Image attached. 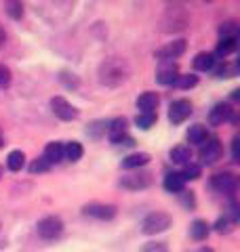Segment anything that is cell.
Wrapping results in <instances>:
<instances>
[{"label":"cell","mask_w":240,"mask_h":252,"mask_svg":"<svg viewBox=\"0 0 240 252\" xmlns=\"http://www.w3.org/2000/svg\"><path fill=\"white\" fill-rule=\"evenodd\" d=\"M131 76V67L126 59L120 57H110L99 65V82L110 89H116L122 82H126V78Z\"/></svg>","instance_id":"obj_1"},{"label":"cell","mask_w":240,"mask_h":252,"mask_svg":"<svg viewBox=\"0 0 240 252\" xmlns=\"http://www.w3.org/2000/svg\"><path fill=\"white\" fill-rule=\"evenodd\" d=\"M190 23V13L183 4H169L160 17V30L166 32V34H173V32H181L186 30Z\"/></svg>","instance_id":"obj_2"},{"label":"cell","mask_w":240,"mask_h":252,"mask_svg":"<svg viewBox=\"0 0 240 252\" xmlns=\"http://www.w3.org/2000/svg\"><path fill=\"white\" fill-rule=\"evenodd\" d=\"M171 223H173L171 215H166V212H162V210H156V212H152V215H148L146 219H143L141 231L146 235H156V233H162V231L169 229Z\"/></svg>","instance_id":"obj_3"},{"label":"cell","mask_w":240,"mask_h":252,"mask_svg":"<svg viewBox=\"0 0 240 252\" xmlns=\"http://www.w3.org/2000/svg\"><path fill=\"white\" fill-rule=\"evenodd\" d=\"M36 229L42 240H55V238H59L63 231V220L59 217H44L42 220H38Z\"/></svg>","instance_id":"obj_4"},{"label":"cell","mask_w":240,"mask_h":252,"mask_svg":"<svg viewBox=\"0 0 240 252\" xmlns=\"http://www.w3.org/2000/svg\"><path fill=\"white\" fill-rule=\"evenodd\" d=\"M108 137L112 143L116 145H133L135 141L126 135V120L124 118H116V120H112L108 124Z\"/></svg>","instance_id":"obj_5"},{"label":"cell","mask_w":240,"mask_h":252,"mask_svg":"<svg viewBox=\"0 0 240 252\" xmlns=\"http://www.w3.org/2000/svg\"><path fill=\"white\" fill-rule=\"evenodd\" d=\"M223 154V147H221V141L219 139H206L202 145H200V162L202 164H215L221 158Z\"/></svg>","instance_id":"obj_6"},{"label":"cell","mask_w":240,"mask_h":252,"mask_svg":"<svg viewBox=\"0 0 240 252\" xmlns=\"http://www.w3.org/2000/svg\"><path fill=\"white\" fill-rule=\"evenodd\" d=\"M120 185L124 189H131V191H137V189H146L152 185V175L146 170H137L131 172V175H124L120 179Z\"/></svg>","instance_id":"obj_7"},{"label":"cell","mask_w":240,"mask_h":252,"mask_svg":"<svg viewBox=\"0 0 240 252\" xmlns=\"http://www.w3.org/2000/svg\"><path fill=\"white\" fill-rule=\"evenodd\" d=\"M51 107H53V112H55V116H57L59 120L70 122V120H76L78 118V109L63 97H53L51 99Z\"/></svg>","instance_id":"obj_8"},{"label":"cell","mask_w":240,"mask_h":252,"mask_svg":"<svg viewBox=\"0 0 240 252\" xmlns=\"http://www.w3.org/2000/svg\"><path fill=\"white\" fill-rule=\"evenodd\" d=\"M82 212L86 217H93V219H99V220H110V219L116 217V206L93 202V204H86V206L82 208Z\"/></svg>","instance_id":"obj_9"},{"label":"cell","mask_w":240,"mask_h":252,"mask_svg":"<svg viewBox=\"0 0 240 252\" xmlns=\"http://www.w3.org/2000/svg\"><path fill=\"white\" fill-rule=\"evenodd\" d=\"M192 114V103L188 99H177V101H173L171 107H169V120L173 124H181V122H186L188 118Z\"/></svg>","instance_id":"obj_10"},{"label":"cell","mask_w":240,"mask_h":252,"mask_svg":"<svg viewBox=\"0 0 240 252\" xmlns=\"http://www.w3.org/2000/svg\"><path fill=\"white\" fill-rule=\"evenodd\" d=\"M183 53H186V40H175V42H171V44L162 46L160 51H156L154 57H156L158 61H171V59L181 57Z\"/></svg>","instance_id":"obj_11"},{"label":"cell","mask_w":240,"mask_h":252,"mask_svg":"<svg viewBox=\"0 0 240 252\" xmlns=\"http://www.w3.org/2000/svg\"><path fill=\"white\" fill-rule=\"evenodd\" d=\"M177 65H175L173 61H162V65L158 67V72H156V80L160 84H164V86H169V84H175V80H177Z\"/></svg>","instance_id":"obj_12"},{"label":"cell","mask_w":240,"mask_h":252,"mask_svg":"<svg viewBox=\"0 0 240 252\" xmlns=\"http://www.w3.org/2000/svg\"><path fill=\"white\" fill-rule=\"evenodd\" d=\"M213 187L217 189L221 193H232L236 189V177L232 175V172H219V175L213 177Z\"/></svg>","instance_id":"obj_13"},{"label":"cell","mask_w":240,"mask_h":252,"mask_svg":"<svg viewBox=\"0 0 240 252\" xmlns=\"http://www.w3.org/2000/svg\"><path fill=\"white\" fill-rule=\"evenodd\" d=\"M158 103H160V97L156 93H143L137 99V109L139 114H156Z\"/></svg>","instance_id":"obj_14"},{"label":"cell","mask_w":240,"mask_h":252,"mask_svg":"<svg viewBox=\"0 0 240 252\" xmlns=\"http://www.w3.org/2000/svg\"><path fill=\"white\" fill-rule=\"evenodd\" d=\"M230 116H232V107L228 103H219V105H215L211 109V114H209V124L211 126H221L226 120H230Z\"/></svg>","instance_id":"obj_15"},{"label":"cell","mask_w":240,"mask_h":252,"mask_svg":"<svg viewBox=\"0 0 240 252\" xmlns=\"http://www.w3.org/2000/svg\"><path fill=\"white\" fill-rule=\"evenodd\" d=\"M148 162H150V156H148V154H143V152L129 154L126 158H122V168H126V170L141 168V166H146Z\"/></svg>","instance_id":"obj_16"},{"label":"cell","mask_w":240,"mask_h":252,"mask_svg":"<svg viewBox=\"0 0 240 252\" xmlns=\"http://www.w3.org/2000/svg\"><path fill=\"white\" fill-rule=\"evenodd\" d=\"M162 185L166 191H171V193H177V191H183V185H186V181L181 179L179 172H169V175L164 177L162 181Z\"/></svg>","instance_id":"obj_17"},{"label":"cell","mask_w":240,"mask_h":252,"mask_svg":"<svg viewBox=\"0 0 240 252\" xmlns=\"http://www.w3.org/2000/svg\"><path fill=\"white\" fill-rule=\"evenodd\" d=\"M190 235H192V240H196V242L206 240V235H209V223L202 219H196L194 223L190 225Z\"/></svg>","instance_id":"obj_18"},{"label":"cell","mask_w":240,"mask_h":252,"mask_svg":"<svg viewBox=\"0 0 240 252\" xmlns=\"http://www.w3.org/2000/svg\"><path fill=\"white\" fill-rule=\"evenodd\" d=\"M44 160L49 162V164H57V162H61L63 160V145L61 143H57V141H55V143H49L44 147Z\"/></svg>","instance_id":"obj_19"},{"label":"cell","mask_w":240,"mask_h":252,"mask_svg":"<svg viewBox=\"0 0 240 252\" xmlns=\"http://www.w3.org/2000/svg\"><path fill=\"white\" fill-rule=\"evenodd\" d=\"M206 139H209V135H206V128H204L202 124H194V126H190V130H188V141H190V143H194V145H202Z\"/></svg>","instance_id":"obj_20"},{"label":"cell","mask_w":240,"mask_h":252,"mask_svg":"<svg viewBox=\"0 0 240 252\" xmlns=\"http://www.w3.org/2000/svg\"><path fill=\"white\" fill-rule=\"evenodd\" d=\"M190 160H192V152H190V147H186V145H179V147H173L171 149V162L173 164H190Z\"/></svg>","instance_id":"obj_21"},{"label":"cell","mask_w":240,"mask_h":252,"mask_svg":"<svg viewBox=\"0 0 240 252\" xmlns=\"http://www.w3.org/2000/svg\"><path fill=\"white\" fill-rule=\"evenodd\" d=\"M215 65V57L211 53H198L194 57V67L198 72H206V69H213Z\"/></svg>","instance_id":"obj_22"},{"label":"cell","mask_w":240,"mask_h":252,"mask_svg":"<svg viewBox=\"0 0 240 252\" xmlns=\"http://www.w3.org/2000/svg\"><path fill=\"white\" fill-rule=\"evenodd\" d=\"M23 164H26V156H23V152H19V149L11 152L9 158H6V166H9V170H13V172L21 170Z\"/></svg>","instance_id":"obj_23"},{"label":"cell","mask_w":240,"mask_h":252,"mask_svg":"<svg viewBox=\"0 0 240 252\" xmlns=\"http://www.w3.org/2000/svg\"><path fill=\"white\" fill-rule=\"evenodd\" d=\"M234 49H236V38H221L217 49H215V55L217 57H228L230 53H234Z\"/></svg>","instance_id":"obj_24"},{"label":"cell","mask_w":240,"mask_h":252,"mask_svg":"<svg viewBox=\"0 0 240 252\" xmlns=\"http://www.w3.org/2000/svg\"><path fill=\"white\" fill-rule=\"evenodd\" d=\"M63 158H68L70 162H78L80 158H82V145L76 143V141H72L63 147Z\"/></svg>","instance_id":"obj_25"},{"label":"cell","mask_w":240,"mask_h":252,"mask_svg":"<svg viewBox=\"0 0 240 252\" xmlns=\"http://www.w3.org/2000/svg\"><path fill=\"white\" fill-rule=\"evenodd\" d=\"M198 84V78L196 76H192V74H186V76H177V80H175V86L181 91H186V89H194V86Z\"/></svg>","instance_id":"obj_26"},{"label":"cell","mask_w":240,"mask_h":252,"mask_svg":"<svg viewBox=\"0 0 240 252\" xmlns=\"http://www.w3.org/2000/svg\"><path fill=\"white\" fill-rule=\"evenodd\" d=\"M219 36H221V38H236V36H238V26H236V21H226V23H221Z\"/></svg>","instance_id":"obj_27"},{"label":"cell","mask_w":240,"mask_h":252,"mask_svg":"<svg viewBox=\"0 0 240 252\" xmlns=\"http://www.w3.org/2000/svg\"><path fill=\"white\" fill-rule=\"evenodd\" d=\"M179 175H181V179L183 181H194V179H198L200 177V166H198V164H186V166H183V170L179 172Z\"/></svg>","instance_id":"obj_28"},{"label":"cell","mask_w":240,"mask_h":252,"mask_svg":"<svg viewBox=\"0 0 240 252\" xmlns=\"http://www.w3.org/2000/svg\"><path fill=\"white\" fill-rule=\"evenodd\" d=\"M156 118H158L156 114H139V116H137V120H135V122H137L139 128L148 130V128H152V126L156 124Z\"/></svg>","instance_id":"obj_29"},{"label":"cell","mask_w":240,"mask_h":252,"mask_svg":"<svg viewBox=\"0 0 240 252\" xmlns=\"http://www.w3.org/2000/svg\"><path fill=\"white\" fill-rule=\"evenodd\" d=\"M49 168H51V164L46 162L44 158H36V160L30 164V172H32V175H36V172H46Z\"/></svg>","instance_id":"obj_30"},{"label":"cell","mask_w":240,"mask_h":252,"mask_svg":"<svg viewBox=\"0 0 240 252\" xmlns=\"http://www.w3.org/2000/svg\"><path fill=\"white\" fill-rule=\"evenodd\" d=\"M13 80L11 76V69L4 65V63H0V89H9V84Z\"/></svg>","instance_id":"obj_31"},{"label":"cell","mask_w":240,"mask_h":252,"mask_svg":"<svg viewBox=\"0 0 240 252\" xmlns=\"http://www.w3.org/2000/svg\"><path fill=\"white\" fill-rule=\"evenodd\" d=\"M108 130V124L106 122H101V120H97V122H93L89 128H86V132H89V135L93 137V139H97L101 132H106Z\"/></svg>","instance_id":"obj_32"},{"label":"cell","mask_w":240,"mask_h":252,"mask_svg":"<svg viewBox=\"0 0 240 252\" xmlns=\"http://www.w3.org/2000/svg\"><path fill=\"white\" fill-rule=\"evenodd\" d=\"M4 9H6V13H9L13 19H19L21 15H23V6H21V2H4Z\"/></svg>","instance_id":"obj_33"},{"label":"cell","mask_w":240,"mask_h":252,"mask_svg":"<svg viewBox=\"0 0 240 252\" xmlns=\"http://www.w3.org/2000/svg\"><path fill=\"white\" fill-rule=\"evenodd\" d=\"M141 252H169V246L164 242H150L141 248Z\"/></svg>","instance_id":"obj_34"},{"label":"cell","mask_w":240,"mask_h":252,"mask_svg":"<svg viewBox=\"0 0 240 252\" xmlns=\"http://www.w3.org/2000/svg\"><path fill=\"white\" fill-rule=\"evenodd\" d=\"M215 227H217V231H219V233H230V231H232V223H230L228 219H219Z\"/></svg>","instance_id":"obj_35"},{"label":"cell","mask_w":240,"mask_h":252,"mask_svg":"<svg viewBox=\"0 0 240 252\" xmlns=\"http://www.w3.org/2000/svg\"><path fill=\"white\" fill-rule=\"evenodd\" d=\"M183 193V206H188V208H194L196 206V202H194V195H192V191H181Z\"/></svg>","instance_id":"obj_36"},{"label":"cell","mask_w":240,"mask_h":252,"mask_svg":"<svg viewBox=\"0 0 240 252\" xmlns=\"http://www.w3.org/2000/svg\"><path fill=\"white\" fill-rule=\"evenodd\" d=\"M238 143H240V141H238V137H236L234 143H232V156H234V160H238Z\"/></svg>","instance_id":"obj_37"},{"label":"cell","mask_w":240,"mask_h":252,"mask_svg":"<svg viewBox=\"0 0 240 252\" xmlns=\"http://www.w3.org/2000/svg\"><path fill=\"white\" fill-rule=\"evenodd\" d=\"M4 42H6V32H4V28L0 26V49L4 46Z\"/></svg>","instance_id":"obj_38"},{"label":"cell","mask_w":240,"mask_h":252,"mask_svg":"<svg viewBox=\"0 0 240 252\" xmlns=\"http://www.w3.org/2000/svg\"><path fill=\"white\" fill-rule=\"evenodd\" d=\"M198 252H213V248H206V246H204V248H200Z\"/></svg>","instance_id":"obj_39"},{"label":"cell","mask_w":240,"mask_h":252,"mask_svg":"<svg viewBox=\"0 0 240 252\" xmlns=\"http://www.w3.org/2000/svg\"><path fill=\"white\" fill-rule=\"evenodd\" d=\"M0 177H2V168H0Z\"/></svg>","instance_id":"obj_40"},{"label":"cell","mask_w":240,"mask_h":252,"mask_svg":"<svg viewBox=\"0 0 240 252\" xmlns=\"http://www.w3.org/2000/svg\"><path fill=\"white\" fill-rule=\"evenodd\" d=\"M0 145H2V141H0Z\"/></svg>","instance_id":"obj_41"}]
</instances>
